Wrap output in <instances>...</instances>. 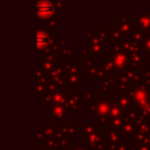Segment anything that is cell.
Segmentation results:
<instances>
[{
  "mask_svg": "<svg viewBox=\"0 0 150 150\" xmlns=\"http://www.w3.org/2000/svg\"><path fill=\"white\" fill-rule=\"evenodd\" d=\"M120 132H121V135H122V137H123L124 141H128L129 142L130 139H134L135 134H136V131H135V123L124 121V123H123Z\"/></svg>",
  "mask_w": 150,
  "mask_h": 150,
  "instance_id": "20",
  "label": "cell"
},
{
  "mask_svg": "<svg viewBox=\"0 0 150 150\" xmlns=\"http://www.w3.org/2000/svg\"><path fill=\"white\" fill-rule=\"evenodd\" d=\"M107 42L103 41L96 33L95 30L88 32L84 36V47L88 48L90 56L95 59H101L108 52H107Z\"/></svg>",
  "mask_w": 150,
  "mask_h": 150,
  "instance_id": "2",
  "label": "cell"
},
{
  "mask_svg": "<svg viewBox=\"0 0 150 150\" xmlns=\"http://www.w3.org/2000/svg\"><path fill=\"white\" fill-rule=\"evenodd\" d=\"M52 150H60V149H52Z\"/></svg>",
  "mask_w": 150,
  "mask_h": 150,
  "instance_id": "45",
  "label": "cell"
},
{
  "mask_svg": "<svg viewBox=\"0 0 150 150\" xmlns=\"http://www.w3.org/2000/svg\"><path fill=\"white\" fill-rule=\"evenodd\" d=\"M48 116L54 123H63L70 116V110L66 104H57L48 108Z\"/></svg>",
  "mask_w": 150,
  "mask_h": 150,
  "instance_id": "7",
  "label": "cell"
},
{
  "mask_svg": "<svg viewBox=\"0 0 150 150\" xmlns=\"http://www.w3.org/2000/svg\"><path fill=\"white\" fill-rule=\"evenodd\" d=\"M38 150H50V149L46 145V143H41V144H38Z\"/></svg>",
  "mask_w": 150,
  "mask_h": 150,
  "instance_id": "43",
  "label": "cell"
},
{
  "mask_svg": "<svg viewBox=\"0 0 150 150\" xmlns=\"http://www.w3.org/2000/svg\"><path fill=\"white\" fill-rule=\"evenodd\" d=\"M103 137L107 144V150H116L117 146L124 142L121 132L114 129H105L103 131Z\"/></svg>",
  "mask_w": 150,
  "mask_h": 150,
  "instance_id": "8",
  "label": "cell"
},
{
  "mask_svg": "<svg viewBox=\"0 0 150 150\" xmlns=\"http://www.w3.org/2000/svg\"><path fill=\"white\" fill-rule=\"evenodd\" d=\"M118 29L122 32L124 38H128L131 32L136 28V22H135V15H121L118 20H116Z\"/></svg>",
  "mask_w": 150,
  "mask_h": 150,
  "instance_id": "11",
  "label": "cell"
},
{
  "mask_svg": "<svg viewBox=\"0 0 150 150\" xmlns=\"http://www.w3.org/2000/svg\"><path fill=\"white\" fill-rule=\"evenodd\" d=\"M149 69H150V56H149Z\"/></svg>",
  "mask_w": 150,
  "mask_h": 150,
  "instance_id": "44",
  "label": "cell"
},
{
  "mask_svg": "<svg viewBox=\"0 0 150 150\" xmlns=\"http://www.w3.org/2000/svg\"><path fill=\"white\" fill-rule=\"evenodd\" d=\"M124 75L127 76V79H128V81H129L131 87H135V86L142 83V81H143V75H141L138 69L130 68L129 70H127L124 73Z\"/></svg>",
  "mask_w": 150,
  "mask_h": 150,
  "instance_id": "22",
  "label": "cell"
},
{
  "mask_svg": "<svg viewBox=\"0 0 150 150\" xmlns=\"http://www.w3.org/2000/svg\"><path fill=\"white\" fill-rule=\"evenodd\" d=\"M103 150H107V149H103Z\"/></svg>",
  "mask_w": 150,
  "mask_h": 150,
  "instance_id": "46",
  "label": "cell"
},
{
  "mask_svg": "<svg viewBox=\"0 0 150 150\" xmlns=\"http://www.w3.org/2000/svg\"><path fill=\"white\" fill-rule=\"evenodd\" d=\"M103 128L97 122H81L80 136H89L97 132H103Z\"/></svg>",
  "mask_w": 150,
  "mask_h": 150,
  "instance_id": "17",
  "label": "cell"
},
{
  "mask_svg": "<svg viewBox=\"0 0 150 150\" xmlns=\"http://www.w3.org/2000/svg\"><path fill=\"white\" fill-rule=\"evenodd\" d=\"M97 98H98V97H97ZM97 98L84 104L86 111L89 112V115H90L93 118H96V115H97Z\"/></svg>",
  "mask_w": 150,
  "mask_h": 150,
  "instance_id": "30",
  "label": "cell"
},
{
  "mask_svg": "<svg viewBox=\"0 0 150 150\" xmlns=\"http://www.w3.org/2000/svg\"><path fill=\"white\" fill-rule=\"evenodd\" d=\"M130 61H131V68L138 69V70H145L144 69V52H137L130 55Z\"/></svg>",
  "mask_w": 150,
  "mask_h": 150,
  "instance_id": "23",
  "label": "cell"
},
{
  "mask_svg": "<svg viewBox=\"0 0 150 150\" xmlns=\"http://www.w3.org/2000/svg\"><path fill=\"white\" fill-rule=\"evenodd\" d=\"M142 45H143V50H144V54H148V55L150 56V32L145 33Z\"/></svg>",
  "mask_w": 150,
  "mask_h": 150,
  "instance_id": "34",
  "label": "cell"
},
{
  "mask_svg": "<svg viewBox=\"0 0 150 150\" xmlns=\"http://www.w3.org/2000/svg\"><path fill=\"white\" fill-rule=\"evenodd\" d=\"M100 62H101V66L103 68V70L105 71V74L108 76H111L115 74V69H114V64H112V59H111V54L110 53H107L103 57L100 59Z\"/></svg>",
  "mask_w": 150,
  "mask_h": 150,
  "instance_id": "24",
  "label": "cell"
},
{
  "mask_svg": "<svg viewBox=\"0 0 150 150\" xmlns=\"http://www.w3.org/2000/svg\"><path fill=\"white\" fill-rule=\"evenodd\" d=\"M69 150H89L88 148H86L84 145H81V144H79V145H75V146H73L71 149H69Z\"/></svg>",
  "mask_w": 150,
  "mask_h": 150,
  "instance_id": "42",
  "label": "cell"
},
{
  "mask_svg": "<svg viewBox=\"0 0 150 150\" xmlns=\"http://www.w3.org/2000/svg\"><path fill=\"white\" fill-rule=\"evenodd\" d=\"M142 75H143V81H142V83H143V86L145 87V89L150 93V69H145Z\"/></svg>",
  "mask_w": 150,
  "mask_h": 150,
  "instance_id": "35",
  "label": "cell"
},
{
  "mask_svg": "<svg viewBox=\"0 0 150 150\" xmlns=\"http://www.w3.org/2000/svg\"><path fill=\"white\" fill-rule=\"evenodd\" d=\"M144 35H145V33L143 32V30H141L139 28H135L132 32H131V34L129 35V38H131L132 40H135V41H137V42H143V39H144Z\"/></svg>",
  "mask_w": 150,
  "mask_h": 150,
  "instance_id": "33",
  "label": "cell"
},
{
  "mask_svg": "<svg viewBox=\"0 0 150 150\" xmlns=\"http://www.w3.org/2000/svg\"><path fill=\"white\" fill-rule=\"evenodd\" d=\"M80 144L84 145L89 150H103L107 149L103 132L93 134L89 136H80Z\"/></svg>",
  "mask_w": 150,
  "mask_h": 150,
  "instance_id": "6",
  "label": "cell"
},
{
  "mask_svg": "<svg viewBox=\"0 0 150 150\" xmlns=\"http://www.w3.org/2000/svg\"><path fill=\"white\" fill-rule=\"evenodd\" d=\"M95 33L103 40V41H105L107 43H109V32L107 30V27H102V26H97L96 28H95Z\"/></svg>",
  "mask_w": 150,
  "mask_h": 150,
  "instance_id": "32",
  "label": "cell"
},
{
  "mask_svg": "<svg viewBox=\"0 0 150 150\" xmlns=\"http://www.w3.org/2000/svg\"><path fill=\"white\" fill-rule=\"evenodd\" d=\"M111 59H112V64L115 69L114 75L123 74L127 70L131 68V61H130V55L123 49L122 43H114L111 49H110Z\"/></svg>",
  "mask_w": 150,
  "mask_h": 150,
  "instance_id": "1",
  "label": "cell"
},
{
  "mask_svg": "<svg viewBox=\"0 0 150 150\" xmlns=\"http://www.w3.org/2000/svg\"><path fill=\"white\" fill-rule=\"evenodd\" d=\"M124 40V35L122 34V32L118 29L116 21L111 22V29L109 32V43H120Z\"/></svg>",
  "mask_w": 150,
  "mask_h": 150,
  "instance_id": "21",
  "label": "cell"
},
{
  "mask_svg": "<svg viewBox=\"0 0 150 150\" xmlns=\"http://www.w3.org/2000/svg\"><path fill=\"white\" fill-rule=\"evenodd\" d=\"M94 90L97 93V95H98V97H107L108 96V93L100 86V84H96L95 86V88H94Z\"/></svg>",
  "mask_w": 150,
  "mask_h": 150,
  "instance_id": "39",
  "label": "cell"
},
{
  "mask_svg": "<svg viewBox=\"0 0 150 150\" xmlns=\"http://www.w3.org/2000/svg\"><path fill=\"white\" fill-rule=\"evenodd\" d=\"M41 127H42V129L45 130L47 138H54V137H55L56 131H57L56 123H54V122H43Z\"/></svg>",
  "mask_w": 150,
  "mask_h": 150,
  "instance_id": "26",
  "label": "cell"
},
{
  "mask_svg": "<svg viewBox=\"0 0 150 150\" xmlns=\"http://www.w3.org/2000/svg\"><path fill=\"white\" fill-rule=\"evenodd\" d=\"M82 103V97H81V89H73L68 88L67 89V100H66V105L70 110V112L79 111L80 105Z\"/></svg>",
  "mask_w": 150,
  "mask_h": 150,
  "instance_id": "10",
  "label": "cell"
},
{
  "mask_svg": "<svg viewBox=\"0 0 150 150\" xmlns=\"http://www.w3.org/2000/svg\"><path fill=\"white\" fill-rule=\"evenodd\" d=\"M59 18H60V16L55 15V16H52V18L45 20V21L42 22V27L46 28L49 33H52V34L54 35L55 33L59 32V26H60V23H59Z\"/></svg>",
  "mask_w": 150,
  "mask_h": 150,
  "instance_id": "25",
  "label": "cell"
},
{
  "mask_svg": "<svg viewBox=\"0 0 150 150\" xmlns=\"http://www.w3.org/2000/svg\"><path fill=\"white\" fill-rule=\"evenodd\" d=\"M60 64V59L54 55H47V56H41L38 57V68L39 70L49 74L55 67Z\"/></svg>",
  "mask_w": 150,
  "mask_h": 150,
  "instance_id": "12",
  "label": "cell"
},
{
  "mask_svg": "<svg viewBox=\"0 0 150 150\" xmlns=\"http://www.w3.org/2000/svg\"><path fill=\"white\" fill-rule=\"evenodd\" d=\"M81 97H82V102L88 103L90 101L96 100L98 97V95L94 89L93 90H83V89H81Z\"/></svg>",
  "mask_w": 150,
  "mask_h": 150,
  "instance_id": "28",
  "label": "cell"
},
{
  "mask_svg": "<svg viewBox=\"0 0 150 150\" xmlns=\"http://www.w3.org/2000/svg\"><path fill=\"white\" fill-rule=\"evenodd\" d=\"M74 55H75V49L73 47H69V48H66V49L61 50V53L59 54V59H60V61L73 60V59H75Z\"/></svg>",
  "mask_w": 150,
  "mask_h": 150,
  "instance_id": "31",
  "label": "cell"
},
{
  "mask_svg": "<svg viewBox=\"0 0 150 150\" xmlns=\"http://www.w3.org/2000/svg\"><path fill=\"white\" fill-rule=\"evenodd\" d=\"M116 150H129V142H128V141H124L122 144H120V145L117 146Z\"/></svg>",
  "mask_w": 150,
  "mask_h": 150,
  "instance_id": "41",
  "label": "cell"
},
{
  "mask_svg": "<svg viewBox=\"0 0 150 150\" xmlns=\"http://www.w3.org/2000/svg\"><path fill=\"white\" fill-rule=\"evenodd\" d=\"M86 70L81 68L79 63H75L71 68L66 70V77H64V84H67L69 88L73 89H81V87L86 83Z\"/></svg>",
  "mask_w": 150,
  "mask_h": 150,
  "instance_id": "4",
  "label": "cell"
},
{
  "mask_svg": "<svg viewBox=\"0 0 150 150\" xmlns=\"http://www.w3.org/2000/svg\"><path fill=\"white\" fill-rule=\"evenodd\" d=\"M114 84H116V77H115L114 75H111V76H107V77H105L104 80H102L101 83H100V86H101L107 93H109V91L112 90Z\"/></svg>",
  "mask_w": 150,
  "mask_h": 150,
  "instance_id": "27",
  "label": "cell"
},
{
  "mask_svg": "<svg viewBox=\"0 0 150 150\" xmlns=\"http://www.w3.org/2000/svg\"><path fill=\"white\" fill-rule=\"evenodd\" d=\"M117 98H118V103L123 111L128 110L131 107V101H130V97L128 94H120V95H117Z\"/></svg>",
  "mask_w": 150,
  "mask_h": 150,
  "instance_id": "29",
  "label": "cell"
},
{
  "mask_svg": "<svg viewBox=\"0 0 150 150\" xmlns=\"http://www.w3.org/2000/svg\"><path fill=\"white\" fill-rule=\"evenodd\" d=\"M135 22L136 27L144 33L150 32V12L138 11V14L135 15Z\"/></svg>",
  "mask_w": 150,
  "mask_h": 150,
  "instance_id": "15",
  "label": "cell"
},
{
  "mask_svg": "<svg viewBox=\"0 0 150 150\" xmlns=\"http://www.w3.org/2000/svg\"><path fill=\"white\" fill-rule=\"evenodd\" d=\"M49 81L53 83H57V84H64V77H66V70L64 68L59 64L57 67H55L49 74ZM66 86V84H64Z\"/></svg>",
  "mask_w": 150,
  "mask_h": 150,
  "instance_id": "19",
  "label": "cell"
},
{
  "mask_svg": "<svg viewBox=\"0 0 150 150\" xmlns=\"http://www.w3.org/2000/svg\"><path fill=\"white\" fill-rule=\"evenodd\" d=\"M33 46H34V49L36 50V53H39L40 55L46 52L53 39H54V35L52 33H49L46 28L43 27H40V26H33Z\"/></svg>",
  "mask_w": 150,
  "mask_h": 150,
  "instance_id": "3",
  "label": "cell"
},
{
  "mask_svg": "<svg viewBox=\"0 0 150 150\" xmlns=\"http://www.w3.org/2000/svg\"><path fill=\"white\" fill-rule=\"evenodd\" d=\"M110 103V120H118L123 117V110L118 103L117 95H109Z\"/></svg>",
  "mask_w": 150,
  "mask_h": 150,
  "instance_id": "16",
  "label": "cell"
},
{
  "mask_svg": "<svg viewBox=\"0 0 150 150\" xmlns=\"http://www.w3.org/2000/svg\"><path fill=\"white\" fill-rule=\"evenodd\" d=\"M57 127L60 128V130L62 131V134L68 138V139H74L76 134H80L81 131V123H68V122H63V123H56Z\"/></svg>",
  "mask_w": 150,
  "mask_h": 150,
  "instance_id": "14",
  "label": "cell"
},
{
  "mask_svg": "<svg viewBox=\"0 0 150 150\" xmlns=\"http://www.w3.org/2000/svg\"><path fill=\"white\" fill-rule=\"evenodd\" d=\"M122 43V47L123 49L129 54H134V53H137V52H142L143 50V45L141 42H137L135 40H132L131 38H124V40L121 42ZM144 52V50H143Z\"/></svg>",
  "mask_w": 150,
  "mask_h": 150,
  "instance_id": "18",
  "label": "cell"
},
{
  "mask_svg": "<svg viewBox=\"0 0 150 150\" xmlns=\"http://www.w3.org/2000/svg\"><path fill=\"white\" fill-rule=\"evenodd\" d=\"M67 100V90L62 89L53 94H47L42 97V105L45 108H50L57 104H66Z\"/></svg>",
  "mask_w": 150,
  "mask_h": 150,
  "instance_id": "9",
  "label": "cell"
},
{
  "mask_svg": "<svg viewBox=\"0 0 150 150\" xmlns=\"http://www.w3.org/2000/svg\"><path fill=\"white\" fill-rule=\"evenodd\" d=\"M101 62L100 59L89 57L84 61V70H86V77L87 80H97L98 71L101 69Z\"/></svg>",
  "mask_w": 150,
  "mask_h": 150,
  "instance_id": "13",
  "label": "cell"
},
{
  "mask_svg": "<svg viewBox=\"0 0 150 150\" xmlns=\"http://www.w3.org/2000/svg\"><path fill=\"white\" fill-rule=\"evenodd\" d=\"M32 11H33V15L36 16L41 22H43L45 20H47L52 16L57 15L55 12L53 1H33Z\"/></svg>",
  "mask_w": 150,
  "mask_h": 150,
  "instance_id": "5",
  "label": "cell"
},
{
  "mask_svg": "<svg viewBox=\"0 0 150 150\" xmlns=\"http://www.w3.org/2000/svg\"><path fill=\"white\" fill-rule=\"evenodd\" d=\"M132 150H150V144H132Z\"/></svg>",
  "mask_w": 150,
  "mask_h": 150,
  "instance_id": "40",
  "label": "cell"
},
{
  "mask_svg": "<svg viewBox=\"0 0 150 150\" xmlns=\"http://www.w3.org/2000/svg\"><path fill=\"white\" fill-rule=\"evenodd\" d=\"M89 57H91V56H90V53H89L88 48H87V47H82L81 50H80V59L83 60V61H86V60H88Z\"/></svg>",
  "mask_w": 150,
  "mask_h": 150,
  "instance_id": "38",
  "label": "cell"
},
{
  "mask_svg": "<svg viewBox=\"0 0 150 150\" xmlns=\"http://www.w3.org/2000/svg\"><path fill=\"white\" fill-rule=\"evenodd\" d=\"M46 141H47V136H46L45 130L42 129V127L38 128V144L46 143Z\"/></svg>",
  "mask_w": 150,
  "mask_h": 150,
  "instance_id": "37",
  "label": "cell"
},
{
  "mask_svg": "<svg viewBox=\"0 0 150 150\" xmlns=\"http://www.w3.org/2000/svg\"><path fill=\"white\" fill-rule=\"evenodd\" d=\"M53 2H54L56 14L59 16H62L64 14V4H63V1H53Z\"/></svg>",
  "mask_w": 150,
  "mask_h": 150,
  "instance_id": "36",
  "label": "cell"
}]
</instances>
